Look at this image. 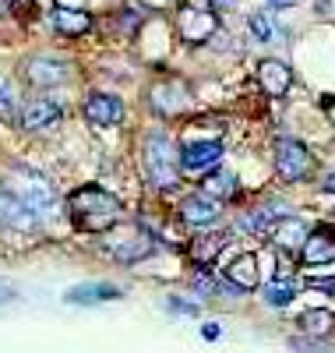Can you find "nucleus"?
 I'll list each match as a JSON object with an SVG mask.
<instances>
[{"label":"nucleus","mask_w":335,"mask_h":353,"mask_svg":"<svg viewBox=\"0 0 335 353\" xmlns=\"http://www.w3.org/2000/svg\"><path fill=\"white\" fill-rule=\"evenodd\" d=\"M120 212H124L120 198L113 191L99 188V184H85V188L71 191V198H68V216L85 233H106V230H113L120 223Z\"/></svg>","instance_id":"nucleus-1"},{"label":"nucleus","mask_w":335,"mask_h":353,"mask_svg":"<svg viewBox=\"0 0 335 353\" xmlns=\"http://www.w3.org/2000/svg\"><path fill=\"white\" fill-rule=\"evenodd\" d=\"M176 156H180V149H176V141H173L166 131H152V134L145 138L141 170H145V181L156 188V191H170V188H176V176H180V170H176Z\"/></svg>","instance_id":"nucleus-2"},{"label":"nucleus","mask_w":335,"mask_h":353,"mask_svg":"<svg viewBox=\"0 0 335 353\" xmlns=\"http://www.w3.org/2000/svg\"><path fill=\"white\" fill-rule=\"evenodd\" d=\"M8 191L25 205L28 212H36V216L57 209V191L50 184V176L39 173V170H32V166H25V163H18V166L8 170Z\"/></svg>","instance_id":"nucleus-3"},{"label":"nucleus","mask_w":335,"mask_h":353,"mask_svg":"<svg viewBox=\"0 0 335 353\" xmlns=\"http://www.w3.org/2000/svg\"><path fill=\"white\" fill-rule=\"evenodd\" d=\"M103 237H106L103 241L106 254L120 265H134V261H141L156 251V237H152L141 223H116L113 230L103 233Z\"/></svg>","instance_id":"nucleus-4"},{"label":"nucleus","mask_w":335,"mask_h":353,"mask_svg":"<svg viewBox=\"0 0 335 353\" xmlns=\"http://www.w3.org/2000/svg\"><path fill=\"white\" fill-rule=\"evenodd\" d=\"M219 32V14L208 0H184L176 8V36L187 46H201Z\"/></svg>","instance_id":"nucleus-5"},{"label":"nucleus","mask_w":335,"mask_h":353,"mask_svg":"<svg viewBox=\"0 0 335 353\" xmlns=\"http://www.w3.org/2000/svg\"><path fill=\"white\" fill-rule=\"evenodd\" d=\"M148 106L156 117H180L194 106L191 99V88L176 78H163V81H152L148 85Z\"/></svg>","instance_id":"nucleus-6"},{"label":"nucleus","mask_w":335,"mask_h":353,"mask_svg":"<svg viewBox=\"0 0 335 353\" xmlns=\"http://www.w3.org/2000/svg\"><path fill=\"white\" fill-rule=\"evenodd\" d=\"M223 152H226L223 141H191V145L180 149L176 170L184 176H191V181H201V176H208L212 170L223 163Z\"/></svg>","instance_id":"nucleus-7"},{"label":"nucleus","mask_w":335,"mask_h":353,"mask_svg":"<svg viewBox=\"0 0 335 353\" xmlns=\"http://www.w3.org/2000/svg\"><path fill=\"white\" fill-rule=\"evenodd\" d=\"M71 74H74V68L68 61H60V57H50V53H36L21 64V78L32 88H57V85L71 81Z\"/></svg>","instance_id":"nucleus-8"},{"label":"nucleus","mask_w":335,"mask_h":353,"mask_svg":"<svg viewBox=\"0 0 335 353\" xmlns=\"http://www.w3.org/2000/svg\"><path fill=\"white\" fill-rule=\"evenodd\" d=\"M311 166H314V159H311V149L303 141L286 138V134L276 138V173L286 184H296L303 176H311Z\"/></svg>","instance_id":"nucleus-9"},{"label":"nucleus","mask_w":335,"mask_h":353,"mask_svg":"<svg viewBox=\"0 0 335 353\" xmlns=\"http://www.w3.org/2000/svg\"><path fill=\"white\" fill-rule=\"evenodd\" d=\"M180 223L184 226H191V230H198V233H205V230H216L219 226V219H223V201H216V198H208V194H187L184 201H180Z\"/></svg>","instance_id":"nucleus-10"},{"label":"nucleus","mask_w":335,"mask_h":353,"mask_svg":"<svg viewBox=\"0 0 335 353\" xmlns=\"http://www.w3.org/2000/svg\"><path fill=\"white\" fill-rule=\"evenodd\" d=\"M85 121L96 124V128H116L124 121V99L113 96V92H92L85 96Z\"/></svg>","instance_id":"nucleus-11"},{"label":"nucleus","mask_w":335,"mask_h":353,"mask_svg":"<svg viewBox=\"0 0 335 353\" xmlns=\"http://www.w3.org/2000/svg\"><path fill=\"white\" fill-rule=\"evenodd\" d=\"M223 279H226L233 290H240V293H251V290H258V283H261V258H258L254 251H243V254H236V258L226 265Z\"/></svg>","instance_id":"nucleus-12"},{"label":"nucleus","mask_w":335,"mask_h":353,"mask_svg":"<svg viewBox=\"0 0 335 353\" xmlns=\"http://www.w3.org/2000/svg\"><path fill=\"white\" fill-rule=\"evenodd\" d=\"M60 117H64V106H60L57 99L36 96V99H28L21 106V128L25 131H46V128H53L60 121Z\"/></svg>","instance_id":"nucleus-13"},{"label":"nucleus","mask_w":335,"mask_h":353,"mask_svg":"<svg viewBox=\"0 0 335 353\" xmlns=\"http://www.w3.org/2000/svg\"><path fill=\"white\" fill-rule=\"evenodd\" d=\"M300 261L303 265H332L335 261V230H328V226L311 230L300 244Z\"/></svg>","instance_id":"nucleus-14"},{"label":"nucleus","mask_w":335,"mask_h":353,"mask_svg":"<svg viewBox=\"0 0 335 353\" xmlns=\"http://www.w3.org/2000/svg\"><path fill=\"white\" fill-rule=\"evenodd\" d=\"M258 85H261V92L272 96V99H279L290 92V85H293V71L276 61V57H265V61H258Z\"/></svg>","instance_id":"nucleus-15"},{"label":"nucleus","mask_w":335,"mask_h":353,"mask_svg":"<svg viewBox=\"0 0 335 353\" xmlns=\"http://www.w3.org/2000/svg\"><path fill=\"white\" fill-rule=\"evenodd\" d=\"M311 233V226L303 223V219H296V216H283V219H276V226L268 230V241L276 244V248H290V251H300V244H303V237Z\"/></svg>","instance_id":"nucleus-16"},{"label":"nucleus","mask_w":335,"mask_h":353,"mask_svg":"<svg viewBox=\"0 0 335 353\" xmlns=\"http://www.w3.org/2000/svg\"><path fill=\"white\" fill-rule=\"evenodd\" d=\"M36 223H39L36 212H28L8 188H0V226H8V230H32Z\"/></svg>","instance_id":"nucleus-17"},{"label":"nucleus","mask_w":335,"mask_h":353,"mask_svg":"<svg viewBox=\"0 0 335 353\" xmlns=\"http://www.w3.org/2000/svg\"><path fill=\"white\" fill-rule=\"evenodd\" d=\"M124 293L110 283H85V286H74L64 293L68 304H103V301H120Z\"/></svg>","instance_id":"nucleus-18"},{"label":"nucleus","mask_w":335,"mask_h":353,"mask_svg":"<svg viewBox=\"0 0 335 353\" xmlns=\"http://www.w3.org/2000/svg\"><path fill=\"white\" fill-rule=\"evenodd\" d=\"M53 28L60 36H85L92 28V14L81 8H57L53 11Z\"/></svg>","instance_id":"nucleus-19"},{"label":"nucleus","mask_w":335,"mask_h":353,"mask_svg":"<svg viewBox=\"0 0 335 353\" xmlns=\"http://www.w3.org/2000/svg\"><path fill=\"white\" fill-rule=\"evenodd\" d=\"M226 241H230V237H226L223 230H205V233H198V237L191 241V251H187V254H191V261H198L201 269H205V265L223 251Z\"/></svg>","instance_id":"nucleus-20"},{"label":"nucleus","mask_w":335,"mask_h":353,"mask_svg":"<svg viewBox=\"0 0 335 353\" xmlns=\"http://www.w3.org/2000/svg\"><path fill=\"white\" fill-rule=\"evenodd\" d=\"M300 329L307 332L311 339H325V336L335 332V314L328 307H311V311L300 314Z\"/></svg>","instance_id":"nucleus-21"},{"label":"nucleus","mask_w":335,"mask_h":353,"mask_svg":"<svg viewBox=\"0 0 335 353\" xmlns=\"http://www.w3.org/2000/svg\"><path fill=\"white\" fill-rule=\"evenodd\" d=\"M233 191H236V176H233L226 166H216L208 176H201V194H208V198L223 201V198H230Z\"/></svg>","instance_id":"nucleus-22"},{"label":"nucleus","mask_w":335,"mask_h":353,"mask_svg":"<svg viewBox=\"0 0 335 353\" xmlns=\"http://www.w3.org/2000/svg\"><path fill=\"white\" fill-rule=\"evenodd\" d=\"M293 297H296V286L286 283V279H276V283L265 286V304H268V307H286Z\"/></svg>","instance_id":"nucleus-23"},{"label":"nucleus","mask_w":335,"mask_h":353,"mask_svg":"<svg viewBox=\"0 0 335 353\" xmlns=\"http://www.w3.org/2000/svg\"><path fill=\"white\" fill-rule=\"evenodd\" d=\"M14 92H11V85H0V121H11L14 117Z\"/></svg>","instance_id":"nucleus-24"},{"label":"nucleus","mask_w":335,"mask_h":353,"mask_svg":"<svg viewBox=\"0 0 335 353\" xmlns=\"http://www.w3.org/2000/svg\"><path fill=\"white\" fill-rule=\"evenodd\" d=\"M296 353H332V346H325L321 339H293L290 343Z\"/></svg>","instance_id":"nucleus-25"},{"label":"nucleus","mask_w":335,"mask_h":353,"mask_svg":"<svg viewBox=\"0 0 335 353\" xmlns=\"http://www.w3.org/2000/svg\"><path fill=\"white\" fill-rule=\"evenodd\" d=\"M247 21H251V32H254L258 39H272V25H268L265 14H251Z\"/></svg>","instance_id":"nucleus-26"},{"label":"nucleus","mask_w":335,"mask_h":353,"mask_svg":"<svg viewBox=\"0 0 335 353\" xmlns=\"http://www.w3.org/2000/svg\"><path fill=\"white\" fill-rule=\"evenodd\" d=\"M166 304H170V311H176V314H201V307L191 304V301H184V297H170Z\"/></svg>","instance_id":"nucleus-27"},{"label":"nucleus","mask_w":335,"mask_h":353,"mask_svg":"<svg viewBox=\"0 0 335 353\" xmlns=\"http://www.w3.org/2000/svg\"><path fill=\"white\" fill-rule=\"evenodd\" d=\"M219 332H223V329L216 325V321H205V325H201V336H205L208 343H216V339H219Z\"/></svg>","instance_id":"nucleus-28"},{"label":"nucleus","mask_w":335,"mask_h":353,"mask_svg":"<svg viewBox=\"0 0 335 353\" xmlns=\"http://www.w3.org/2000/svg\"><path fill=\"white\" fill-rule=\"evenodd\" d=\"M208 4H212V8H216V11H226V8H236V4H240V0H208Z\"/></svg>","instance_id":"nucleus-29"},{"label":"nucleus","mask_w":335,"mask_h":353,"mask_svg":"<svg viewBox=\"0 0 335 353\" xmlns=\"http://www.w3.org/2000/svg\"><path fill=\"white\" fill-rule=\"evenodd\" d=\"M272 8H296V4H303V0H268Z\"/></svg>","instance_id":"nucleus-30"},{"label":"nucleus","mask_w":335,"mask_h":353,"mask_svg":"<svg viewBox=\"0 0 335 353\" xmlns=\"http://www.w3.org/2000/svg\"><path fill=\"white\" fill-rule=\"evenodd\" d=\"M321 188H325L328 194H335V173H328V176H325V184H321Z\"/></svg>","instance_id":"nucleus-31"},{"label":"nucleus","mask_w":335,"mask_h":353,"mask_svg":"<svg viewBox=\"0 0 335 353\" xmlns=\"http://www.w3.org/2000/svg\"><path fill=\"white\" fill-rule=\"evenodd\" d=\"M8 297H11V293H8V290H0V301H8Z\"/></svg>","instance_id":"nucleus-32"}]
</instances>
